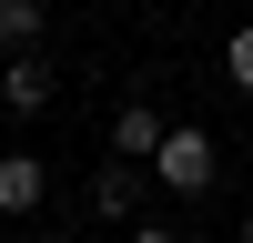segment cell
<instances>
[{"label": "cell", "mask_w": 253, "mask_h": 243, "mask_svg": "<svg viewBox=\"0 0 253 243\" xmlns=\"http://www.w3.org/2000/svg\"><path fill=\"white\" fill-rule=\"evenodd\" d=\"M152 172H162V193H203V182H213V142L203 132H162Z\"/></svg>", "instance_id": "obj_1"}, {"label": "cell", "mask_w": 253, "mask_h": 243, "mask_svg": "<svg viewBox=\"0 0 253 243\" xmlns=\"http://www.w3.org/2000/svg\"><path fill=\"white\" fill-rule=\"evenodd\" d=\"M0 101H10V112H41V101H51V61H41V51H20L10 71H0Z\"/></svg>", "instance_id": "obj_2"}, {"label": "cell", "mask_w": 253, "mask_h": 243, "mask_svg": "<svg viewBox=\"0 0 253 243\" xmlns=\"http://www.w3.org/2000/svg\"><path fill=\"white\" fill-rule=\"evenodd\" d=\"M0 213H41V162L31 152H0Z\"/></svg>", "instance_id": "obj_3"}, {"label": "cell", "mask_w": 253, "mask_h": 243, "mask_svg": "<svg viewBox=\"0 0 253 243\" xmlns=\"http://www.w3.org/2000/svg\"><path fill=\"white\" fill-rule=\"evenodd\" d=\"M162 132H172V122H162V112H142V101H132V112L112 122V152H122V162H142V152H162Z\"/></svg>", "instance_id": "obj_4"}, {"label": "cell", "mask_w": 253, "mask_h": 243, "mask_svg": "<svg viewBox=\"0 0 253 243\" xmlns=\"http://www.w3.org/2000/svg\"><path fill=\"white\" fill-rule=\"evenodd\" d=\"M91 213H101V223H122V213H132V162H112V172L91 182Z\"/></svg>", "instance_id": "obj_5"}, {"label": "cell", "mask_w": 253, "mask_h": 243, "mask_svg": "<svg viewBox=\"0 0 253 243\" xmlns=\"http://www.w3.org/2000/svg\"><path fill=\"white\" fill-rule=\"evenodd\" d=\"M0 40L10 51H41V0H0Z\"/></svg>", "instance_id": "obj_6"}, {"label": "cell", "mask_w": 253, "mask_h": 243, "mask_svg": "<svg viewBox=\"0 0 253 243\" xmlns=\"http://www.w3.org/2000/svg\"><path fill=\"white\" fill-rule=\"evenodd\" d=\"M233 81L253 91V31H233Z\"/></svg>", "instance_id": "obj_7"}, {"label": "cell", "mask_w": 253, "mask_h": 243, "mask_svg": "<svg viewBox=\"0 0 253 243\" xmlns=\"http://www.w3.org/2000/svg\"><path fill=\"white\" fill-rule=\"evenodd\" d=\"M132 243H182V233H172V223H132Z\"/></svg>", "instance_id": "obj_8"}, {"label": "cell", "mask_w": 253, "mask_h": 243, "mask_svg": "<svg viewBox=\"0 0 253 243\" xmlns=\"http://www.w3.org/2000/svg\"><path fill=\"white\" fill-rule=\"evenodd\" d=\"M243 243H253V213H243Z\"/></svg>", "instance_id": "obj_9"}, {"label": "cell", "mask_w": 253, "mask_h": 243, "mask_svg": "<svg viewBox=\"0 0 253 243\" xmlns=\"http://www.w3.org/2000/svg\"><path fill=\"white\" fill-rule=\"evenodd\" d=\"M51 243H71V233H51Z\"/></svg>", "instance_id": "obj_10"}]
</instances>
